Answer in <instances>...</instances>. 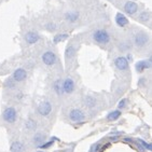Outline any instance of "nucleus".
<instances>
[{
	"mask_svg": "<svg viewBox=\"0 0 152 152\" xmlns=\"http://www.w3.org/2000/svg\"><path fill=\"white\" fill-rule=\"evenodd\" d=\"M68 38V35H66V34H61V35H56L55 37H54V43H58V42H61V41L65 40V39Z\"/></svg>",
	"mask_w": 152,
	"mask_h": 152,
	"instance_id": "nucleus-22",
	"label": "nucleus"
},
{
	"mask_svg": "<svg viewBox=\"0 0 152 152\" xmlns=\"http://www.w3.org/2000/svg\"><path fill=\"white\" fill-rule=\"evenodd\" d=\"M139 18H140L141 20H143V22H146V20H149V14H148V13H146V12H143V13H141V14H140Z\"/></svg>",
	"mask_w": 152,
	"mask_h": 152,
	"instance_id": "nucleus-25",
	"label": "nucleus"
},
{
	"mask_svg": "<svg viewBox=\"0 0 152 152\" xmlns=\"http://www.w3.org/2000/svg\"><path fill=\"white\" fill-rule=\"evenodd\" d=\"M99 147H100V143H95V145L91 148L90 152H97L98 151V149H99Z\"/></svg>",
	"mask_w": 152,
	"mask_h": 152,
	"instance_id": "nucleus-26",
	"label": "nucleus"
},
{
	"mask_svg": "<svg viewBox=\"0 0 152 152\" xmlns=\"http://www.w3.org/2000/svg\"><path fill=\"white\" fill-rule=\"evenodd\" d=\"M126 105V99H122L120 102H119V105H118V107H119V109H122L124 108Z\"/></svg>",
	"mask_w": 152,
	"mask_h": 152,
	"instance_id": "nucleus-27",
	"label": "nucleus"
},
{
	"mask_svg": "<svg viewBox=\"0 0 152 152\" xmlns=\"http://www.w3.org/2000/svg\"><path fill=\"white\" fill-rule=\"evenodd\" d=\"M73 90H75V82H73L72 79L68 78V79H66L63 82V91L65 93L70 94L73 92Z\"/></svg>",
	"mask_w": 152,
	"mask_h": 152,
	"instance_id": "nucleus-8",
	"label": "nucleus"
},
{
	"mask_svg": "<svg viewBox=\"0 0 152 152\" xmlns=\"http://www.w3.org/2000/svg\"><path fill=\"white\" fill-rule=\"evenodd\" d=\"M25 127H26L28 131H34V129H36V127H37V124H36V122L34 120L28 119V120L25 122Z\"/></svg>",
	"mask_w": 152,
	"mask_h": 152,
	"instance_id": "nucleus-19",
	"label": "nucleus"
},
{
	"mask_svg": "<svg viewBox=\"0 0 152 152\" xmlns=\"http://www.w3.org/2000/svg\"><path fill=\"white\" fill-rule=\"evenodd\" d=\"M69 119H70L72 122H82V121L85 119V115L84 113H83V111L82 110H80V109H72L70 111V113H69Z\"/></svg>",
	"mask_w": 152,
	"mask_h": 152,
	"instance_id": "nucleus-4",
	"label": "nucleus"
},
{
	"mask_svg": "<svg viewBox=\"0 0 152 152\" xmlns=\"http://www.w3.org/2000/svg\"><path fill=\"white\" fill-rule=\"evenodd\" d=\"M79 18V14L77 12H68L66 14V20H69V22H76Z\"/></svg>",
	"mask_w": 152,
	"mask_h": 152,
	"instance_id": "nucleus-18",
	"label": "nucleus"
},
{
	"mask_svg": "<svg viewBox=\"0 0 152 152\" xmlns=\"http://www.w3.org/2000/svg\"><path fill=\"white\" fill-rule=\"evenodd\" d=\"M47 27L49 28V30H54V29H55V25H54V24H49Z\"/></svg>",
	"mask_w": 152,
	"mask_h": 152,
	"instance_id": "nucleus-28",
	"label": "nucleus"
},
{
	"mask_svg": "<svg viewBox=\"0 0 152 152\" xmlns=\"http://www.w3.org/2000/svg\"><path fill=\"white\" fill-rule=\"evenodd\" d=\"M85 105L88 106V108H93L94 106L96 105V100H95V98H93L91 96L85 97Z\"/></svg>",
	"mask_w": 152,
	"mask_h": 152,
	"instance_id": "nucleus-20",
	"label": "nucleus"
},
{
	"mask_svg": "<svg viewBox=\"0 0 152 152\" xmlns=\"http://www.w3.org/2000/svg\"><path fill=\"white\" fill-rule=\"evenodd\" d=\"M44 140H45V135L41 134V133L36 134L35 137H34V141H35L36 143H42Z\"/></svg>",
	"mask_w": 152,
	"mask_h": 152,
	"instance_id": "nucleus-21",
	"label": "nucleus"
},
{
	"mask_svg": "<svg viewBox=\"0 0 152 152\" xmlns=\"http://www.w3.org/2000/svg\"><path fill=\"white\" fill-rule=\"evenodd\" d=\"M148 41H149L148 36L146 34H143V32H139V34H137V35L135 36V44L139 48L146 45L148 43Z\"/></svg>",
	"mask_w": 152,
	"mask_h": 152,
	"instance_id": "nucleus-6",
	"label": "nucleus"
},
{
	"mask_svg": "<svg viewBox=\"0 0 152 152\" xmlns=\"http://www.w3.org/2000/svg\"><path fill=\"white\" fill-rule=\"evenodd\" d=\"M115 22H117V24L120 27H124L129 24L127 18H126L125 15H123L122 13H118V14L115 15Z\"/></svg>",
	"mask_w": 152,
	"mask_h": 152,
	"instance_id": "nucleus-13",
	"label": "nucleus"
},
{
	"mask_svg": "<svg viewBox=\"0 0 152 152\" xmlns=\"http://www.w3.org/2000/svg\"><path fill=\"white\" fill-rule=\"evenodd\" d=\"M54 90H55V92L58 95H61V94L64 93V91H63V83H61V80H56L55 82H54Z\"/></svg>",
	"mask_w": 152,
	"mask_h": 152,
	"instance_id": "nucleus-17",
	"label": "nucleus"
},
{
	"mask_svg": "<svg viewBox=\"0 0 152 152\" xmlns=\"http://www.w3.org/2000/svg\"><path fill=\"white\" fill-rule=\"evenodd\" d=\"M3 120L6 121V122L8 123H13L15 122V120H16V117H18V114H16V110H15L14 108H12V107H10V108H7L4 111H3Z\"/></svg>",
	"mask_w": 152,
	"mask_h": 152,
	"instance_id": "nucleus-2",
	"label": "nucleus"
},
{
	"mask_svg": "<svg viewBox=\"0 0 152 152\" xmlns=\"http://www.w3.org/2000/svg\"><path fill=\"white\" fill-rule=\"evenodd\" d=\"M149 63H150V64H151V66H152V56L149 58Z\"/></svg>",
	"mask_w": 152,
	"mask_h": 152,
	"instance_id": "nucleus-29",
	"label": "nucleus"
},
{
	"mask_svg": "<svg viewBox=\"0 0 152 152\" xmlns=\"http://www.w3.org/2000/svg\"><path fill=\"white\" fill-rule=\"evenodd\" d=\"M25 147L22 142L20 141H14V142L11 145V151L12 152H23Z\"/></svg>",
	"mask_w": 152,
	"mask_h": 152,
	"instance_id": "nucleus-14",
	"label": "nucleus"
},
{
	"mask_svg": "<svg viewBox=\"0 0 152 152\" xmlns=\"http://www.w3.org/2000/svg\"><path fill=\"white\" fill-rule=\"evenodd\" d=\"M37 152H43V151H37Z\"/></svg>",
	"mask_w": 152,
	"mask_h": 152,
	"instance_id": "nucleus-30",
	"label": "nucleus"
},
{
	"mask_svg": "<svg viewBox=\"0 0 152 152\" xmlns=\"http://www.w3.org/2000/svg\"><path fill=\"white\" fill-rule=\"evenodd\" d=\"M151 67V64L149 63V61H139L136 63V70L137 72H142L145 69H148V68Z\"/></svg>",
	"mask_w": 152,
	"mask_h": 152,
	"instance_id": "nucleus-12",
	"label": "nucleus"
},
{
	"mask_svg": "<svg viewBox=\"0 0 152 152\" xmlns=\"http://www.w3.org/2000/svg\"><path fill=\"white\" fill-rule=\"evenodd\" d=\"M42 61H43L44 64L48 65V66H52V65L55 64L56 55L53 52H51V51H48V52H45L43 55H42Z\"/></svg>",
	"mask_w": 152,
	"mask_h": 152,
	"instance_id": "nucleus-5",
	"label": "nucleus"
},
{
	"mask_svg": "<svg viewBox=\"0 0 152 152\" xmlns=\"http://www.w3.org/2000/svg\"><path fill=\"white\" fill-rule=\"evenodd\" d=\"M39 39H40V36L36 31H28L26 35H25V40H26L27 43H29V44L36 43Z\"/></svg>",
	"mask_w": 152,
	"mask_h": 152,
	"instance_id": "nucleus-10",
	"label": "nucleus"
},
{
	"mask_svg": "<svg viewBox=\"0 0 152 152\" xmlns=\"http://www.w3.org/2000/svg\"><path fill=\"white\" fill-rule=\"evenodd\" d=\"M120 117H121L120 110H114V111L110 112V113L107 115V120L108 121H117Z\"/></svg>",
	"mask_w": 152,
	"mask_h": 152,
	"instance_id": "nucleus-15",
	"label": "nucleus"
},
{
	"mask_svg": "<svg viewBox=\"0 0 152 152\" xmlns=\"http://www.w3.org/2000/svg\"><path fill=\"white\" fill-rule=\"evenodd\" d=\"M137 9H138L137 3H135L134 1H129V2H126L125 6H124V10H125V12L129 13V14H134V13H136Z\"/></svg>",
	"mask_w": 152,
	"mask_h": 152,
	"instance_id": "nucleus-11",
	"label": "nucleus"
},
{
	"mask_svg": "<svg viewBox=\"0 0 152 152\" xmlns=\"http://www.w3.org/2000/svg\"><path fill=\"white\" fill-rule=\"evenodd\" d=\"M54 143V141L51 140V141H47V142H44V145H40V148L41 149H47V148H49V147H51Z\"/></svg>",
	"mask_w": 152,
	"mask_h": 152,
	"instance_id": "nucleus-24",
	"label": "nucleus"
},
{
	"mask_svg": "<svg viewBox=\"0 0 152 152\" xmlns=\"http://www.w3.org/2000/svg\"><path fill=\"white\" fill-rule=\"evenodd\" d=\"M51 111H52V105H51L49 102L44 100V102L39 104L38 112L40 115H42V117H47V115H49V114L51 113Z\"/></svg>",
	"mask_w": 152,
	"mask_h": 152,
	"instance_id": "nucleus-3",
	"label": "nucleus"
},
{
	"mask_svg": "<svg viewBox=\"0 0 152 152\" xmlns=\"http://www.w3.org/2000/svg\"><path fill=\"white\" fill-rule=\"evenodd\" d=\"M114 65H115V67H117L119 70H126V69L129 68V61H127V58H125V57L120 56V57H118V58L114 61Z\"/></svg>",
	"mask_w": 152,
	"mask_h": 152,
	"instance_id": "nucleus-7",
	"label": "nucleus"
},
{
	"mask_svg": "<svg viewBox=\"0 0 152 152\" xmlns=\"http://www.w3.org/2000/svg\"><path fill=\"white\" fill-rule=\"evenodd\" d=\"M93 38L96 42H98V43H100V44H106L110 41V36H109L108 32L104 29L96 30V31L94 32Z\"/></svg>",
	"mask_w": 152,
	"mask_h": 152,
	"instance_id": "nucleus-1",
	"label": "nucleus"
},
{
	"mask_svg": "<svg viewBox=\"0 0 152 152\" xmlns=\"http://www.w3.org/2000/svg\"><path fill=\"white\" fill-rule=\"evenodd\" d=\"M26 77H27V73L23 68H18V69H16L13 72V79L16 82H22L23 80L26 79Z\"/></svg>",
	"mask_w": 152,
	"mask_h": 152,
	"instance_id": "nucleus-9",
	"label": "nucleus"
},
{
	"mask_svg": "<svg viewBox=\"0 0 152 152\" xmlns=\"http://www.w3.org/2000/svg\"><path fill=\"white\" fill-rule=\"evenodd\" d=\"M139 143L142 146L143 149H147V150H150V151H152V143H147L146 141H143L142 139H139Z\"/></svg>",
	"mask_w": 152,
	"mask_h": 152,
	"instance_id": "nucleus-23",
	"label": "nucleus"
},
{
	"mask_svg": "<svg viewBox=\"0 0 152 152\" xmlns=\"http://www.w3.org/2000/svg\"><path fill=\"white\" fill-rule=\"evenodd\" d=\"M76 53V49L73 45H68L67 49H66V52H65V56H66V59H70L73 57Z\"/></svg>",
	"mask_w": 152,
	"mask_h": 152,
	"instance_id": "nucleus-16",
	"label": "nucleus"
}]
</instances>
